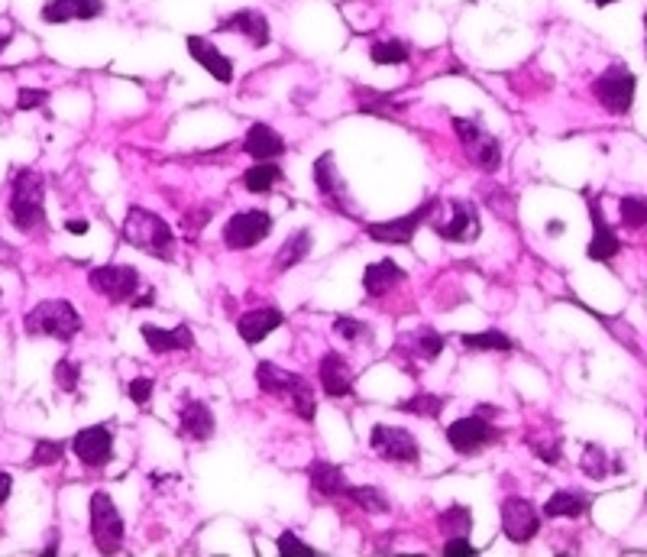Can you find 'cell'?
<instances>
[{
  "mask_svg": "<svg viewBox=\"0 0 647 557\" xmlns=\"http://www.w3.org/2000/svg\"><path fill=\"white\" fill-rule=\"evenodd\" d=\"M43 198H46V179L43 172L36 169H17L13 175V188H10V221L13 227L26 237L46 234V211H43Z\"/></svg>",
  "mask_w": 647,
  "mask_h": 557,
  "instance_id": "cell-1",
  "label": "cell"
},
{
  "mask_svg": "<svg viewBox=\"0 0 647 557\" xmlns=\"http://www.w3.org/2000/svg\"><path fill=\"white\" fill-rule=\"evenodd\" d=\"M120 234H123V240L130 243V247H136L146 256H156V260H162V263L175 260V234L156 211L133 205L127 211V217H123Z\"/></svg>",
  "mask_w": 647,
  "mask_h": 557,
  "instance_id": "cell-2",
  "label": "cell"
},
{
  "mask_svg": "<svg viewBox=\"0 0 647 557\" xmlns=\"http://www.w3.org/2000/svg\"><path fill=\"white\" fill-rule=\"evenodd\" d=\"M256 383H259V389L266 392V396L285 399L288 409H292L301 421H314L318 405H314V392L305 383V376L285 370V366H279V363L263 360V363L256 366Z\"/></svg>",
  "mask_w": 647,
  "mask_h": 557,
  "instance_id": "cell-3",
  "label": "cell"
},
{
  "mask_svg": "<svg viewBox=\"0 0 647 557\" xmlns=\"http://www.w3.org/2000/svg\"><path fill=\"white\" fill-rule=\"evenodd\" d=\"M23 328L30 337H55V341L68 344L81 334V315L65 298H46V302L26 311Z\"/></svg>",
  "mask_w": 647,
  "mask_h": 557,
  "instance_id": "cell-4",
  "label": "cell"
},
{
  "mask_svg": "<svg viewBox=\"0 0 647 557\" xmlns=\"http://www.w3.org/2000/svg\"><path fill=\"white\" fill-rule=\"evenodd\" d=\"M88 519H91V538L98 545L101 554H117L123 545V515L117 512V502L110 499V493L98 489L88 502Z\"/></svg>",
  "mask_w": 647,
  "mask_h": 557,
  "instance_id": "cell-5",
  "label": "cell"
},
{
  "mask_svg": "<svg viewBox=\"0 0 647 557\" xmlns=\"http://www.w3.org/2000/svg\"><path fill=\"white\" fill-rule=\"evenodd\" d=\"M453 130H457L463 153H466V159L473 162V166H479L483 172H499V166H502V146H499V140H495L483 124H479V120L453 117Z\"/></svg>",
  "mask_w": 647,
  "mask_h": 557,
  "instance_id": "cell-6",
  "label": "cell"
},
{
  "mask_svg": "<svg viewBox=\"0 0 647 557\" xmlns=\"http://www.w3.org/2000/svg\"><path fill=\"white\" fill-rule=\"evenodd\" d=\"M635 91H638V78L625 65H609L596 81H593V94L596 101L605 107L609 114H628L631 104H635Z\"/></svg>",
  "mask_w": 647,
  "mask_h": 557,
  "instance_id": "cell-7",
  "label": "cell"
},
{
  "mask_svg": "<svg viewBox=\"0 0 647 557\" xmlns=\"http://www.w3.org/2000/svg\"><path fill=\"white\" fill-rule=\"evenodd\" d=\"M437 208H440V201L428 198V201H421L415 211H408L402 217H392V221H382V224H366V237H373L376 243H389V247H402V243H411V237L418 234L421 224L431 221Z\"/></svg>",
  "mask_w": 647,
  "mask_h": 557,
  "instance_id": "cell-8",
  "label": "cell"
},
{
  "mask_svg": "<svg viewBox=\"0 0 647 557\" xmlns=\"http://www.w3.org/2000/svg\"><path fill=\"white\" fill-rule=\"evenodd\" d=\"M447 444L453 447L457 454L463 457H470L476 451H483V447L495 444L502 438V431L492 425V421L486 415H466V418H457V421H450L447 425Z\"/></svg>",
  "mask_w": 647,
  "mask_h": 557,
  "instance_id": "cell-9",
  "label": "cell"
},
{
  "mask_svg": "<svg viewBox=\"0 0 647 557\" xmlns=\"http://www.w3.org/2000/svg\"><path fill=\"white\" fill-rule=\"evenodd\" d=\"M369 447L382 460H389V464H418L421 460V447L415 441V434L398 425H376L369 431Z\"/></svg>",
  "mask_w": 647,
  "mask_h": 557,
  "instance_id": "cell-10",
  "label": "cell"
},
{
  "mask_svg": "<svg viewBox=\"0 0 647 557\" xmlns=\"http://www.w3.org/2000/svg\"><path fill=\"white\" fill-rule=\"evenodd\" d=\"M499 515H502L505 538L515 541V545H528V541H534L541 532V512L534 509L531 499H521V496L502 499Z\"/></svg>",
  "mask_w": 647,
  "mask_h": 557,
  "instance_id": "cell-11",
  "label": "cell"
},
{
  "mask_svg": "<svg viewBox=\"0 0 647 557\" xmlns=\"http://www.w3.org/2000/svg\"><path fill=\"white\" fill-rule=\"evenodd\" d=\"M88 282H91L94 292H101L107 302H114V305L130 302L143 285L140 273H136L133 266H123V263H107V266L91 269Z\"/></svg>",
  "mask_w": 647,
  "mask_h": 557,
  "instance_id": "cell-12",
  "label": "cell"
},
{
  "mask_svg": "<svg viewBox=\"0 0 647 557\" xmlns=\"http://www.w3.org/2000/svg\"><path fill=\"white\" fill-rule=\"evenodd\" d=\"M272 230V214L263 208L237 211L224 224V243L230 250H253L256 243H263Z\"/></svg>",
  "mask_w": 647,
  "mask_h": 557,
  "instance_id": "cell-13",
  "label": "cell"
},
{
  "mask_svg": "<svg viewBox=\"0 0 647 557\" xmlns=\"http://www.w3.org/2000/svg\"><path fill=\"white\" fill-rule=\"evenodd\" d=\"M314 185H318V195H321V201L330 211H337L343 217H356L353 205H350L347 182H343V175L337 172V159H334L330 149L324 156H318V162H314Z\"/></svg>",
  "mask_w": 647,
  "mask_h": 557,
  "instance_id": "cell-14",
  "label": "cell"
},
{
  "mask_svg": "<svg viewBox=\"0 0 647 557\" xmlns=\"http://www.w3.org/2000/svg\"><path fill=\"white\" fill-rule=\"evenodd\" d=\"M72 451L85 467L101 470L110 464V457H114V431H110L107 425L81 428L72 438Z\"/></svg>",
  "mask_w": 647,
  "mask_h": 557,
  "instance_id": "cell-15",
  "label": "cell"
},
{
  "mask_svg": "<svg viewBox=\"0 0 647 557\" xmlns=\"http://www.w3.org/2000/svg\"><path fill=\"white\" fill-rule=\"evenodd\" d=\"M583 198L589 205V217H593V240H589L586 256H589V260H596V263H612L618 256V250H622V240H618V234L609 227V221H605L599 198L589 192V188H583Z\"/></svg>",
  "mask_w": 647,
  "mask_h": 557,
  "instance_id": "cell-16",
  "label": "cell"
},
{
  "mask_svg": "<svg viewBox=\"0 0 647 557\" xmlns=\"http://www.w3.org/2000/svg\"><path fill=\"white\" fill-rule=\"evenodd\" d=\"M104 10H107L104 0H46L39 17H43L49 26H62V23L98 20Z\"/></svg>",
  "mask_w": 647,
  "mask_h": 557,
  "instance_id": "cell-17",
  "label": "cell"
},
{
  "mask_svg": "<svg viewBox=\"0 0 647 557\" xmlns=\"http://www.w3.org/2000/svg\"><path fill=\"white\" fill-rule=\"evenodd\" d=\"M185 46H188V56L195 59L214 81H220V85H230V81H233V62L211 43L208 36H188Z\"/></svg>",
  "mask_w": 647,
  "mask_h": 557,
  "instance_id": "cell-18",
  "label": "cell"
},
{
  "mask_svg": "<svg viewBox=\"0 0 647 557\" xmlns=\"http://www.w3.org/2000/svg\"><path fill=\"white\" fill-rule=\"evenodd\" d=\"M318 379H321V389L327 392L330 399H343L353 392V370L343 353L337 350H327L321 363H318Z\"/></svg>",
  "mask_w": 647,
  "mask_h": 557,
  "instance_id": "cell-19",
  "label": "cell"
},
{
  "mask_svg": "<svg viewBox=\"0 0 647 557\" xmlns=\"http://www.w3.org/2000/svg\"><path fill=\"white\" fill-rule=\"evenodd\" d=\"M434 230L444 240L453 243H470L479 237V211L473 201H453V214L450 221H437Z\"/></svg>",
  "mask_w": 647,
  "mask_h": 557,
  "instance_id": "cell-20",
  "label": "cell"
},
{
  "mask_svg": "<svg viewBox=\"0 0 647 557\" xmlns=\"http://www.w3.org/2000/svg\"><path fill=\"white\" fill-rule=\"evenodd\" d=\"M217 33H237L253 43V49L269 46V20L259 10H237L217 23Z\"/></svg>",
  "mask_w": 647,
  "mask_h": 557,
  "instance_id": "cell-21",
  "label": "cell"
},
{
  "mask_svg": "<svg viewBox=\"0 0 647 557\" xmlns=\"http://www.w3.org/2000/svg\"><path fill=\"white\" fill-rule=\"evenodd\" d=\"M146 347L153 353H182L195 347V334H191L188 324H178V328H156V324H143L140 328Z\"/></svg>",
  "mask_w": 647,
  "mask_h": 557,
  "instance_id": "cell-22",
  "label": "cell"
},
{
  "mask_svg": "<svg viewBox=\"0 0 647 557\" xmlns=\"http://www.w3.org/2000/svg\"><path fill=\"white\" fill-rule=\"evenodd\" d=\"M282 324H285V315L279 308H253V311H246V315H240L237 334L246 344H259V341H266L272 331H279Z\"/></svg>",
  "mask_w": 647,
  "mask_h": 557,
  "instance_id": "cell-23",
  "label": "cell"
},
{
  "mask_svg": "<svg viewBox=\"0 0 647 557\" xmlns=\"http://www.w3.org/2000/svg\"><path fill=\"white\" fill-rule=\"evenodd\" d=\"M243 149H246V156H253L256 162H263V159H279L285 156V137L279 130H272L269 124H253L250 130H246V137H243Z\"/></svg>",
  "mask_w": 647,
  "mask_h": 557,
  "instance_id": "cell-24",
  "label": "cell"
},
{
  "mask_svg": "<svg viewBox=\"0 0 647 557\" xmlns=\"http://www.w3.org/2000/svg\"><path fill=\"white\" fill-rule=\"evenodd\" d=\"M178 428H182L188 441H211L214 431H217V421H214V412L208 409V405L191 399L182 405V412H178Z\"/></svg>",
  "mask_w": 647,
  "mask_h": 557,
  "instance_id": "cell-25",
  "label": "cell"
},
{
  "mask_svg": "<svg viewBox=\"0 0 647 557\" xmlns=\"http://www.w3.org/2000/svg\"><path fill=\"white\" fill-rule=\"evenodd\" d=\"M402 282H405V269L395 260H379L373 266H366V273H363V289L369 298L389 295L395 285H402Z\"/></svg>",
  "mask_w": 647,
  "mask_h": 557,
  "instance_id": "cell-26",
  "label": "cell"
},
{
  "mask_svg": "<svg viewBox=\"0 0 647 557\" xmlns=\"http://www.w3.org/2000/svg\"><path fill=\"white\" fill-rule=\"evenodd\" d=\"M589 506H593V496L580 493V489H560V493H554L544 502L541 512L547 519H583Z\"/></svg>",
  "mask_w": 647,
  "mask_h": 557,
  "instance_id": "cell-27",
  "label": "cell"
},
{
  "mask_svg": "<svg viewBox=\"0 0 647 557\" xmlns=\"http://www.w3.org/2000/svg\"><path fill=\"white\" fill-rule=\"evenodd\" d=\"M308 480H311V489L324 499H343L347 493V477H343V470L337 464H327V460H314L308 467Z\"/></svg>",
  "mask_w": 647,
  "mask_h": 557,
  "instance_id": "cell-28",
  "label": "cell"
},
{
  "mask_svg": "<svg viewBox=\"0 0 647 557\" xmlns=\"http://www.w3.org/2000/svg\"><path fill=\"white\" fill-rule=\"evenodd\" d=\"M398 353L405 357H415L421 363H434L440 353H444V337H440L434 328H421L415 334H408L402 344H398Z\"/></svg>",
  "mask_w": 647,
  "mask_h": 557,
  "instance_id": "cell-29",
  "label": "cell"
},
{
  "mask_svg": "<svg viewBox=\"0 0 647 557\" xmlns=\"http://www.w3.org/2000/svg\"><path fill=\"white\" fill-rule=\"evenodd\" d=\"M308 253H311V230L301 227L282 243V250L275 253V273H288V269H295L298 263H305Z\"/></svg>",
  "mask_w": 647,
  "mask_h": 557,
  "instance_id": "cell-30",
  "label": "cell"
},
{
  "mask_svg": "<svg viewBox=\"0 0 647 557\" xmlns=\"http://www.w3.org/2000/svg\"><path fill=\"white\" fill-rule=\"evenodd\" d=\"M285 179V172H282V166L275 159H263V162H256L253 169H246L243 172V188L246 192H253V195H266V192H272L275 185H279Z\"/></svg>",
  "mask_w": 647,
  "mask_h": 557,
  "instance_id": "cell-31",
  "label": "cell"
},
{
  "mask_svg": "<svg viewBox=\"0 0 647 557\" xmlns=\"http://www.w3.org/2000/svg\"><path fill=\"white\" fill-rule=\"evenodd\" d=\"M460 344L466 350H473V353H508L515 347L512 337H508L505 331H499V328H486L479 334H463Z\"/></svg>",
  "mask_w": 647,
  "mask_h": 557,
  "instance_id": "cell-32",
  "label": "cell"
},
{
  "mask_svg": "<svg viewBox=\"0 0 647 557\" xmlns=\"http://www.w3.org/2000/svg\"><path fill=\"white\" fill-rule=\"evenodd\" d=\"M343 499L356 502V506H360L363 512H369V515H389L392 512L389 496H385L382 489H376V486H347Z\"/></svg>",
  "mask_w": 647,
  "mask_h": 557,
  "instance_id": "cell-33",
  "label": "cell"
},
{
  "mask_svg": "<svg viewBox=\"0 0 647 557\" xmlns=\"http://www.w3.org/2000/svg\"><path fill=\"white\" fill-rule=\"evenodd\" d=\"M395 409L405 412V415H418V418H440V412L447 409V399L434 396V392H418V396L398 402Z\"/></svg>",
  "mask_w": 647,
  "mask_h": 557,
  "instance_id": "cell-34",
  "label": "cell"
},
{
  "mask_svg": "<svg viewBox=\"0 0 647 557\" xmlns=\"http://www.w3.org/2000/svg\"><path fill=\"white\" fill-rule=\"evenodd\" d=\"M356 104H360L363 114H376L382 120H395L398 117V104L392 101V94L360 88V91H356Z\"/></svg>",
  "mask_w": 647,
  "mask_h": 557,
  "instance_id": "cell-35",
  "label": "cell"
},
{
  "mask_svg": "<svg viewBox=\"0 0 647 557\" xmlns=\"http://www.w3.org/2000/svg\"><path fill=\"white\" fill-rule=\"evenodd\" d=\"M437 525H440V532H444L447 538H457V535H466L470 538V528H473V512L466 509V506H450L437 515Z\"/></svg>",
  "mask_w": 647,
  "mask_h": 557,
  "instance_id": "cell-36",
  "label": "cell"
},
{
  "mask_svg": "<svg viewBox=\"0 0 647 557\" xmlns=\"http://www.w3.org/2000/svg\"><path fill=\"white\" fill-rule=\"evenodd\" d=\"M369 59L376 65H405L411 59V49L402 39H385V43H373L369 46Z\"/></svg>",
  "mask_w": 647,
  "mask_h": 557,
  "instance_id": "cell-37",
  "label": "cell"
},
{
  "mask_svg": "<svg viewBox=\"0 0 647 557\" xmlns=\"http://www.w3.org/2000/svg\"><path fill=\"white\" fill-rule=\"evenodd\" d=\"M580 467H583V473H586L589 480H605V477H609V470H618V467L609 464V454H605L599 444H589L586 447Z\"/></svg>",
  "mask_w": 647,
  "mask_h": 557,
  "instance_id": "cell-38",
  "label": "cell"
},
{
  "mask_svg": "<svg viewBox=\"0 0 647 557\" xmlns=\"http://www.w3.org/2000/svg\"><path fill=\"white\" fill-rule=\"evenodd\" d=\"M52 379H55V389L59 392H78V379H81V366L75 363V360H68V357H62L59 363H55V370H52Z\"/></svg>",
  "mask_w": 647,
  "mask_h": 557,
  "instance_id": "cell-39",
  "label": "cell"
},
{
  "mask_svg": "<svg viewBox=\"0 0 647 557\" xmlns=\"http://www.w3.org/2000/svg\"><path fill=\"white\" fill-rule=\"evenodd\" d=\"M618 214H622V224L625 227L638 230V227L647 224V201L635 198V195H625L622 201H618Z\"/></svg>",
  "mask_w": 647,
  "mask_h": 557,
  "instance_id": "cell-40",
  "label": "cell"
},
{
  "mask_svg": "<svg viewBox=\"0 0 647 557\" xmlns=\"http://www.w3.org/2000/svg\"><path fill=\"white\" fill-rule=\"evenodd\" d=\"M334 331L343 337V341H350V344H360V341H369L373 337V328L363 321H356V318H347V315H340L334 321Z\"/></svg>",
  "mask_w": 647,
  "mask_h": 557,
  "instance_id": "cell-41",
  "label": "cell"
},
{
  "mask_svg": "<svg viewBox=\"0 0 647 557\" xmlns=\"http://www.w3.org/2000/svg\"><path fill=\"white\" fill-rule=\"evenodd\" d=\"M62 457H65V441L43 438V441L33 447V464L36 467H52V464H59Z\"/></svg>",
  "mask_w": 647,
  "mask_h": 557,
  "instance_id": "cell-42",
  "label": "cell"
},
{
  "mask_svg": "<svg viewBox=\"0 0 647 557\" xmlns=\"http://www.w3.org/2000/svg\"><path fill=\"white\" fill-rule=\"evenodd\" d=\"M275 548H279L282 557H292V554H308V557H314V554H318L311 545H305V541H301L295 532H282L279 541H275Z\"/></svg>",
  "mask_w": 647,
  "mask_h": 557,
  "instance_id": "cell-43",
  "label": "cell"
},
{
  "mask_svg": "<svg viewBox=\"0 0 647 557\" xmlns=\"http://www.w3.org/2000/svg\"><path fill=\"white\" fill-rule=\"evenodd\" d=\"M153 379L149 376H136V379H130V386H127V396L133 399V405H149V399H153Z\"/></svg>",
  "mask_w": 647,
  "mask_h": 557,
  "instance_id": "cell-44",
  "label": "cell"
},
{
  "mask_svg": "<svg viewBox=\"0 0 647 557\" xmlns=\"http://www.w3.org/2000/svg\"><path fill=\"white\" fill-rule=\"evenodd\" d=\"M49 104V91L43 88H23L17 94V111H36V107H46Z\"/></svg>",
  "mask_w": 647,
  "mask_h": 557,
  "instance_id": "cell-45",
  "label": "cell"
},
{
  "mask_svg": "<svg viewBox=\"0 0 647 557\" xmlns=\"http://www.w3.org/2000/svg\"><path fill=\"white\" fill-rule=\"evenodd\" d=\"M211 208H195V211H188L185 217H182V224H185V234L188 237H198L204 227H208V221H211Z\"/></svg>",
  "mask_w": 647,
  "mask_h": 557,
  "instance_id": "cell-46",
  "label": "cell"
},
{
  "mask_svg": "<svg viewBox=\"0 0 647 557\" xmlns=\"http://www.w3.org/2000/svg\"><path fill=\"white\" fill-rule=\"evenodd\" d=\"M444 554L447 557H476V545H470V538L466 535H457V538H447L444 541Z\"/></svg>",
  "mask_w": 647,
  "mask_h": 557,
  "instance_id": "cell-47",
  "label": "cell"
},
{
  "mask_svg": "<svg viewBox=\"0 0 647 557\" xmlns=\"http://www.w3.org/2000/svg\"><path fill=\"white\" fill-rule=\"evenodd\" d=\"M534 451L541 454L544 464H560V444H534Z\"/></svg>",
  "mask_w": 647,
  "mask_h": 557,
  "instance_id": "cell-48",
  "label": "cell"
},
{
  "mask_svg": "<svg viewBox=\"0 0 647 557\" xmlns=\"http://www.w3.org/2000/svg\"><path fill=\"white\" fill-rule=\"evenodd\" d=\"M10 493H13V477L0 470V506H4V502L10 499Z\"/></svg>",
  "mask_w": 647,
  "mask_h": 557,
  "instance_id": "cell-49",
  "label": "cell"
},
{
  "mask_svg": "<svg viewBox=\"0 0 647 557\" xmlns=\"http://www.w3.org/2000/svg\"><path fill=\"white\" fill-rule=\"evenodd\" d=\"M10 43H13V26H7V20L0 17V52H4Z\"/></svg>",
  "mask_w": 647,
  "mask_h": 557,
  "instance_id": "cell-50",
  "label": "cell"
},
{
  "mask_svg": "<svg viewBox=\"0 0 647 557\" xmlns=\"http://www.w3.org/2000/svg\"><path fill=\"white\" fill-rule=\"evenodd\" d=\"M65 230H68V234H78V237H81V234H88V221H81V217H75V221L65 224Z\"/></svg>",
  "mask_w": 647,
  "mask_h": 557,
  "instance_id": "cell-51",
  "label": "cell"
},
{
  "mask_svg": "<svg viewBox=\"0 0 647 557\" xmlns=\"http://www.w3.org/2000/svg\"><path fill=\"white\" fill-rule=\"evenodd\" d=\"M563 230H567V227H563V221H550L547 224V234H563Z\"/></svg>",
  "mask_w": 647,
  "mask_h": 557,
  "instance_id": "cell-52",
  "label": "cell"
},
{
  "mask_svg": "<svg viewBox=\"0 0 647 557\" xmlns=\"http://www.w3.org/2000/svg\"><path fill=\"white\" fill-rule=\"evenodd\" d=\"M596 7H609V4H615V0H593Z\"/></svg>",
  "mask_w": 647,
  "mask_h": 557,
  "instance_id": "cell-53",
  "label": "cell"
},
{
  "mask_svg": "<svg viewBox=\"0 0 647 557\" xmlns=\"http://www.w3.org/2000/svg\"><path fill=\"white\" fill-rule=\"evenodd\" d=\"M644 30H647V13H644Z\"/></svg>",
  "mask_w": 647,
  "mask_h": 557,
  "instance_id": "cell-54",
  "label": "cell"
},
{
  "mask_svg": "<svg viewBox=\"0 0 647 557\" xmlns=\"http://www.w3.org/2000/svg\"><path fill=\"white\" fill-rule=\"evenodd\" d=\"M0 295H4V292H0Z\"/></svg>",
  "mask_w": 647,
  "mask_h": 557,
  "instance_id": "cell-55",
  "label": "cell"
}]
</instances>
